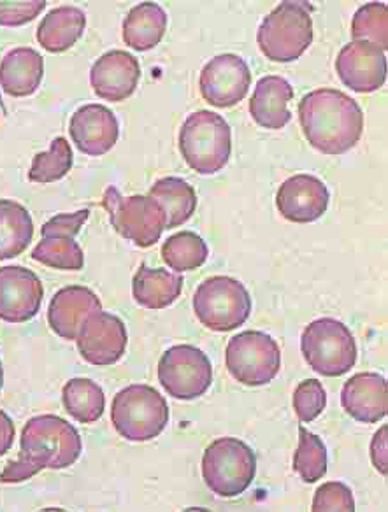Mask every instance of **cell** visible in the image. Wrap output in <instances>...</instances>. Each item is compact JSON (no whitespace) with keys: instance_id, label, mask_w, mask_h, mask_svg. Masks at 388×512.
I'll use <instances>...</instances> for the list:
<instances>
[{"instance_id":"1","label":"cell","mask_w":388,"mask_h":512,"mask_svg":"<svg viewBox=\"0 0 388 512\" xmlns=\"http://www.w3.org/2000/svg\"><path fill=\"white\" fill-rule=\"evenodd\" d=\"M302 134L324 155H345L359 144L364 113L357 100L336 88H317L299 102Z\"/></svg>"},{"instance_id":"2","label":"cell","mask_w":388,"mask_h":512,"mask_svg":"<svg viewBox=\"0 0 388 512\" xmlns=\"http://www.w3.org/2000/svg\"><path fill=\"white\" fill-rule=\"evenodd\" d=\"M81 435L69 421L43 414L27 421L20 439V456L0 474V483H22L43 469L62 470L80 460Z\"/></svg>"},{"instance_id":"3","label":"cell","mask_w":388,"mask_h":512,"mask_svg":"<svg viewBox=\"0 0 388 512\" xmlns=\"http://www.w3.org/2000/svg\"><path fill=\"white\" fill-rule=\"evenodd\" d=\"M181 157L188 167L202 176L225 169L232 155L229 123L213 111H197L187 116L180 130Z\"/></svg>"},{"instance_id":"4","label":"cell","mask_w":388,"mask_h":512,"mask_svg":"<svg viewBox=\"0 0 388 512\" xmlns=\"http://www.w3.org/2000/svg\"><path fill=\"white\" fill-rule=\"evenodd\" d=\"M257 43L271 62L299 60L313 43L311 6L308 2H281L260 23Z\"/></svg>"},{"instance_id":"5","label":"cell","mask_w":388,"mask_h":512,"mask_svg":"<svg viewBox=\"0 0 388 512\" xmlns=\"http://www.w3.org/2000/svg\"><path fill=\"white\" fill-rule=\"evenodd\" d=\"M111 423L123 439L148 442L159 437L169 425V406L148 384H130L113 399Z\"/></svg>"},{"instance_id":"6","label":"cell","mask_w":388,"mask_h":512,"mask_svg":"<svg viewBox=\"0 0 388 512\" xmlns=\"http://www.w3.org/2000/svg\"><path fill=\"white\" fill-rule=\"evenodd\" d=\"M257 474V456L246 442L220 437L202 455V479L209 490L222 498L243 495Z\"/></svg>"},{"instance_id":"7","label":"cell","mask_w":388,"mask_h":512,"mask_svg":"<svg viewBox=\"0 0 388 512\" xmlns=\"http://www.w3.org/2000/svg\"><path fill=\"white\" fill-rule=\"evenodd\" d=\"M301 353L309 369L325 377L345 376L357 363V342L343 321H311L301 335Z\"/></svg>"},{"instance_id":"8","label":"cell","mask_w":388,"mask_h":512,"mask_svg":"<svg viewBox=\"0 0 388 512\" xmlns=\"http://www.w3.org/2000/svg\"><path fill=\"white\" fill-rule=\"evenodd\" d=\"M252 297L246 286L230 276H211L197 286L194 313L202 327L232 332L243 327L252 314Z\"/></svg>"},{"instance_id":"9","label":"cell","mask_w":388,"mask_h":512,"mask_svg":"<svg viewBox=\"0 0 388 512\" xmlns=\"http://www.w3.org/2000/svg\"><path fill=\"white\" fill-rule=\"evenodd\" d=\"M102 206L109 213V221L123 239L134 242L137 248H151L160 241L166 230V213L150 195L123 197L109 186Z\"/></svg>"},{"instance_id":"10","label":"cell","mask_w":388,"mask_h":512,"mask_svg":"<svg viewBox=\"0 0 388 512\" xmlns=\"http://www.w3.org/2000/svg\"><path fill=\"white\" fill-rule=\"evenodd\" d=\"M225 367L238 383L266 386L280 374V346L266 332L246 330L234 335L227 344Z\"/></svg>"},{"instance_id":"11","label":"cell","mask_w":388,"mask_h":512,"mask_svg":"<svg viewBox=\"0 0 388 512\" xmlns=\"http://www.w3.org/2000/svg\"><path fill=\"white\" fill-rule=\"evenodd\" d=\"M159 383L169 397L195 400L213 383V365L202 349L178 344L167 349L159 362Z\"/></svg>"},{"instance_id":"12","label":"cell","mask_w":388,"mask_h":512,"mask_svg":"<svg viewBox=\"0 0 388 512\" xmlns=\"http://www.w3.org/2000/svg\"><path fill=\"white\" fill-rule=\"evenodd\" d=\"M252 86V71L246 60L234 53L211 58L202 67L199 90L202 99L218 109H227L245 99Z\"/></svg>"},{"instance_id":"13","label":"cell","mask_w":388,"mask_h":512,"mask_svg":"<svg viewBox=\"0 0 388 512\" xmlns=\"http://www.w3.org/2000/svg\"><path fill=\"white\" fill-rule=\"evenodd\" d=\"M127 327L115 314L97 311L90 314L76 337L81 358L90 365L108 367L122 360L127 351Z\"/></svg>"},{"instance_id":"14","label":"cell","mask_w":388,"mask_h":512,"mask_svg":"<svg viewBox=\"0 0 388 512\" xmlns=\"http://www.w3.org/2000/svg\"><path fill=\"white\" fill-rule=\"evenodd\" d=\"M44 288L36 272L22 265L0 267V320L27 323L41 311Z\"/></svg>"},{"instance_id":"15","label":"cell","mask_w":388,"mask_h":512,"mask_svg":"<svg viewBox=\"0 0 388 512\" xmlns=\"http://www.w3.org/2000/svg\"><path fill=\"white\" fill-rule=\"evenodd\" d=\"M336 72L341 83L353 92H376L387 81V53L376 44L352 41L339 51Z\"/></svg>"},{"instance_id":"16","label":"cell","mask_w":388,"mask_h":512,"mask_svg":"<svg viewBox=\"0 0 388 512\" xmlns=\"http://www.w3.org/2000/svg\"><path fill=\"white\" fill-rule=\"evenodd\" d=\"M331 193L324 181L311 174H295L283 181L276 193V207L290 223H313L329 209Z\"/></svg>"},{"instance_id":"17","label":"cell","mask_w":388,"mask_h":512,"mask_svg":"<svg viewBox=\"0 0 388 512\" xmlns=\"http://www.w3.org/2000/svg\"><path fill=\"white\" fill-rule=\"evenodd\" d=\"M69 134L81 153L88 157H102L118 143L120 123L109 107L87 104L72 114Z\"/></svg>"},{"instance_id":"18","label":"cell","mask_w":388,"mask_h":512,"mask_svg":"<svg viewBox=\"0 0 388 512\" xmlns=\"http://www.w3.org/2000/svg\"><path fill=\"white\" fill-rule=\"evenodd\" d=\"M139 79V60L123 50L104 53L90 69V85L95 95L108 102H123L132 97Z\"/></svg>"},{"instance_id":"19","label":"cell","mask_w":388,"mask_h":512,"mask_svg":"<svg viewBox=\"0 0 388 512\" xmlns=\"http://www.w3.org/2000/svg\"><path fill=\"white\" fill-rule=\"evenodd\" d=\"M341 406L348 416L359 423H380L388 413L387 379L378 372L355 374L343 384Z\"/></svg>"},{"instance_id":"20","label":"cell","mask_w":388,"mask_h":512,"mask_svg":"<svg viewBox=\"0 0 388 512\" xmlns=\"http://www.w3.org/2000/svg\"><path fill=\"white\" fill-rule=\"evenodd\" d=\"M101 309V300L87 286H65L51 299L48 325L64 341H76L88 316Z\"/></svg>"},{"instance_id":"21","label":"cell","mask_w":388,"mask_h":512,"mask_svg":"<svg viewBox=\"0 0 388 512\" xmlns=\"http://www.w3.org/2000/svg\"><path fill=\"white\" fill-rule=\"evenodd\" d=\"M294 99V88L281 76H264L257 81L250 100V114L259 127L281 130L292 120L288 104Z\"/></svg>"},{"instance_id":"22","label":"cell","mask_w":388,"mask_h":512,"mask_svg":"<svg viewBox=\"0 0 388 512\" xmlns=\"http://www.w3.org/2000/svg\"><path fill=\"white\" fill-rule=\"evenodd\" d=\"M43 76L44 58L32 48H15L0 60V88L16 99L34 95Z\"/></svg>"},{"instance_id":"23","label":"cell","mask_w":388,"mask_h":512,"mask_svg":"<svg viewBox=\"0 0 388 512\" xmlns=\"http://www.w3.org/2000/svg\"><path fill=\"white\" fill-rule=\"evenodd\" d=\"M87 29L85 11L74 6L51 9L37 27V43L50 53H64L80 41Z\"/></svg>"},{"instance_id":"24","label":"cell","mask_w":388,"mask_h":512,"mask_svg":"<svg viewBox=\"0 0 388 512\" xmlns=\"http://www.w3.org/2000/svg\"><path fill=\"white\" fill-rule=\"evenodd\" d=\"M183 278L166 269H151L141 265L132 278V295L139 306L160 311L180 299Z\"/></svg>"},{"instance_id":"25","label":"cell","mask_w":388,"mask_h":512,"mask_svg":"<svg viewBox=\"0 0 388 512\" xmlns=\"http://www.w3.org/2000/svg\"><path fill=\"white\" fill-rule=\"evenodd\" d=\"M167 20V13L159 4H137L123 20V43L136 51L153 50L164 39Z\"/></svg>"},{"instance_id":"26","label":"cell","mask_w":388,"mask_h":512,"mask_svg":"<svg viewBox=\"0 0 388 512\" xmlns=\"http://www.w3.org/2000/svg\"><path fill=\"white\" fill-rule=\"evenodd\" d=\"M34 237V221L27 207L0 199V260L22 255Z\"/></svg>"},{"instance_id":"27","label":"cell","mask_w":388,"mask_h":512,"mask_svg":"<svg viewBox=\"0 0 388 512\" xmlns=\"http://www.w3.org/2000/svg\"><path fill=\"white\" fill-rule=\"evenodd\" d=\"M151 199L157 200L166 213V228L185 225L197 209L194 186L181 178H162L150 188Z\"/></svg>"},{"instance_id":"28","label":"cell","mask_w":388,"mask_h":512,"mask_svg":"<svg viewBox=\"0 0 388 512\" xmlns=\"http://www.w3.org/2000/svg\"><path fill=\"white\" fill-rule=\"evenodd\" d=\"M62 402L72 420L83 425H92L101 420L106 409L104 390L87 377H74L67 381L62 390Z\"/></svg>"},{"instance_id":"29","label":"cell","mask_w":388,"mask_h":512,"mask_svg":"<svg viewBox=\"0 0 388 512\" xmlns=\"http://www.w3.org/2000/svg\"><path fill=\"white\" fill-rule=\"evenodd\" d=\"M208 256V244L201 235L188 230L171 235L162 246V260L176 274L199 269L206 264Z\"/></svg>"},{"instance_id":"30","label":"cell","mask_w":388,"mask_h":512,"mask_svg":"<svg viewBox=\"0 0 388 512\" xmlns=\"http://www.w3.org/2000/svg\"><path fill=\"white\" fill-rule=\"evenodd\" d=\"M32 258L58 271H81L85 267V255L80 244L74 241V237L65 235L43 237L32 249Z\"/></svg>"},{"instance_id":"31","label":"cell","mask_w":388,"mask_h":512,"mask_svg":"<svg viewBox=\"0 0 388 512\" xmlns=\"http://www.w3.org/2000/svg\"><path fill=\"white\" fill-rule=\"evenodd\" d=\"M74 157H72L71 144L65 137L53 139L50 150L46 153H37L32 160L29 171V181L48 185L64 179L71 172Z\"/></svg>"},{"instance_id":"32","label":"cell","mask_w":388,"mask_h":512,"mask_svg":"<svg viewBox=\"0 0 388 512\" xmlns=\"http://www.w3.org/2000/svg\"><path fill=\"white\" fill-rule=\"evenodd\" d=\"M294 470L304 483L313 484L327 474V448L317 434L299 427V446L295 451Z\"/></svg>"},{"instance_id":"33","label":"cell","mask_w":388,"mask_h":512,"mask_svg":"<svg viewBox=\"0 0 388 512\" xmlns=\"http://www.w3.org/2000/svg\"><path fill=\"white\" fill-rule=\"evenodd\" d=\"M353 41H366L387 51L388 8L383 2H371L357 9L352 20Z\"/></svg>"},{"instance_id":"34","label":"cell","mask_w":388,"mask_h":512,"mask_svg":"<svg viewBox=\"0 0 388 512\" xmlns=\"http://www.w3.org/2000/svg\"><path fill=\"white\" fill-rule=\"evenodd\" d=\"M295 416L301 423H311L324 413L327 407V392L324 384L318 379H306L295 388L294 400Z\"/></svg>"},{"instance_id":"35","label":"cell","mask_w":388,"mask_h":512,"mask_svg":"<svg viewBox=\"0 0 388 512\" xmlns=\"http://www.w3.org/2000/svg\"><path fill=\"white\" fill-rule=\"evenodd\" d=\"M311 511H355V500H353L352 488L346 486L345 483H341V481H331V483L322 484V486L315 491Z\"/></svg>"},{"instance_id":"36","label":"cell","mask_w":388,"mask_h":512,"mask_svg":"<svg viewBox=\"0 0 388 512\" xmlns=\"http://www.w3.org/2000/svg\"><path fill=\"white\" fill-rule=\"evenodd\" d=\"M46 0L4 2L0 0V27H22L34 22L46 9Z\"/></svg>"},{"instance_id":"37","label":"cell","mask_w":388,"mask_h":512,"mask_svg":"<svg viewBox=\"0 0 388 512\" xmlns=\"http://www.w3.org/2000/svg\"><path fill=\"white\" fill-rule=\"evenodd\" d=\"M88 216H90V209H81L78 213L72 214H57L44 223L41 234L43 237H53V235L76 237L80 234L81 227L87 223Z\"/></svg>"},{"instance_id":"38","label":"cell","mask_w":388,"mask_h":512,"mask_svg":"<svg viewBox=\"0 0 388 512\" xmlns=\"http://www.w3.org/2000/svg\"><path fill=\"white\" fill-rule=\"evenodd\" d=\"M371 462H373L374 469L380 472L381 476L388 474V427H383L373 435L371 441Z\"/></svg>"},{"instance_id":"39","label":"cell","mask_w":388,"mask_h":512,"mask_svg":"<svg viewBox=\"0 0 388 512\" xmlns=\"http://www.w3.org/2000/svg\"><path fill=\"white\" fill-rule=\"evenodd\" d=\"M15 423L8 414L0 411V456L6 455L15 444Z\"/></svg>"},{"instance_id":"40","label":"cell","mask_w":388,"mask_h":512,"mask_svg":"<svg viewBox=\"0 0 388 512\" xmlns=\"http://www.w3.org/2000/svg\"><path fill=\"white\" fill-rule=\"evenodd\" d=\"M2 384H4V369H2V362H0V392H2Z\"/></svg>"},{"instance_id":"41","label":"cell","mask_w":388,"mask_h":512,"mask_svg":"<svg viewBox=\"0 0 388 512\" xmlns=\"http://www.w3.org/2000/svg\"><path fill=\"white\" fill-rule=\"evenodd\" d=\"M0 104H2V100H0Z\"/></svg>"}]
</instances>
